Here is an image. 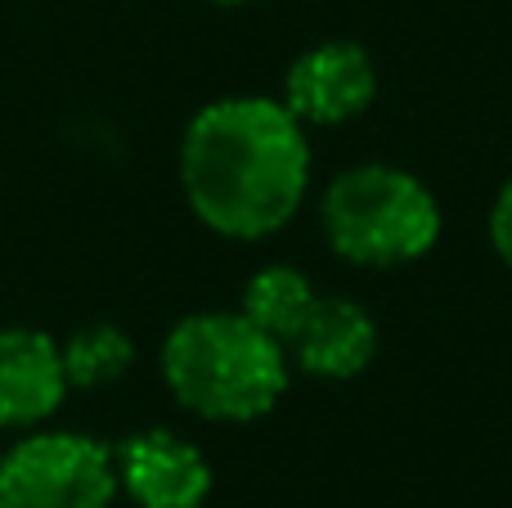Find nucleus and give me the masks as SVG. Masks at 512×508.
<instances>
[{
    "mask_svg": "<svg viewBox=\"0 0 512 508\" xmlns=\"http://www.w3.org/2000/svg\"><path fill=\"white\" fill-rule=\"evenodd\" d=\"M378 90L373 59L351 41H324L288 72V113L297 122H346L364 113Z\"/></svg>",
    "mask_w": 512,
    "mask_h": 508,
    "instance_id": "6",
    "label": "nucleus"
},
{
    "mask_svg": "<svg viewBox=\"0 0 512 508\" xmlns=\"http://www.w3.org/2000/svg\"><path fill=\"white\" fill-rule=\"evenodd\" d=\"M162 374L185 410L216 423L261 419L288 387L283 342L248 315H189L162 342Z\"/></svg>",
    "mask_w": 512,
    "mask_h": 508,
    "instance_id": "2",
    "label": "nucleus"
},
{
    "mask_svg": "<svg viewBox=\"0 0 512 508\" xmlns=\"http://www.w3.org/2000/svg\"><path fill=\"white\" fill-rule=\"evenodd\" d=\"M221 5H243V0H221Z\"/></svg>",
    "mask_w": 512,
    "mask_h": 508,
    "instance_id": "12",
    "label": "nucleus"
},
{
    "mask_svg": "<svg viewBox=\"0 0 512 508\" xmlns=\"http://www.w3.org/2000/svg\"><path fill=\"white\" fill-rule=\"evenodd\" d=\"M310 302H315V288H310V279L292 266L256 270L248 279V288H243V315H248L256 329L270 333V338H279L283 347H288L292 333L301 329Z\"/></svg>",
    "mask_w": 512,
    "mask_h": 508,
    "instance_id": "9",
    "label": "nucleus"
},
{
    "mask_svg": "<svg viewBox=\"0 0 512 508\" xmlns=\"http://www.w3.org/2000/svg\"><path fill=\"white\" fill-rule=\"evenodd\" d=\"M324 234L346 261H414L441 234V207L423 180L396 167H351L324 194Z\"/></svg>",
    "mask_w": 512,
    "mask_h": 508,
    "instance_id": "3",
    "label": "nucleus"
},
{
    "mask_svg": "<svg viewBox=\"0 0 512 508\" xmlns=\"http://www.w3.org/2000/svg\"><path fill=\"white\" fill-rule=\"evenodd\" d=\"M117 486L140 508H203L212 491V468L203 450L176 432H135L117 450Z\"/></svg>",
    "mask_w": 512,
    "mask_h": 508,
    "instance_id": "5",
    "label": "nucleus"
},
{
    "mask_svg": "<svg viewBox=\"0 0 512 508\" xmlns=\"http://www.w3.org/2000/svg\"><path fill=\"white\" fill-rule=\"evenodd\" d=\"M490 239H495L499 257L512 266V180L504 185V194H499L495 212H490Z\"/></svg>",
    "mask_w": 512,
    "mask_h": 508,
    "instance_id": "11",
    "label": "nucleus"
},
{
    "mask_svg": "<svg viewBox=\"0 0 512 508\" xmlns=\"http://www.w3.org/2000/svg\"><path fill=\"white\" fill-rule=\"evenodd\" d=\"M283 351H292L306 374L355 378L373 360V351H378V329H373L369 311H364L360 302L315 297L306 320H301V329L292 333V342Z\"/></svg>",
    "mask_w": 512,
    "mask_h": 508,
    "instance_id": "8",
    "label": "nucleus"
},
{
    "mask_svg": "<svg viewBox=\"0 0 512 508\" xmlns=\"http://www.w3.org/2000/svg\"><path fill=\"white\" fill-rule=\"evenodd\" d=\"M180 180L198 221L230 239L274 234L301 207L310 180V144L288 104L221 99L189 122L180 144Z\"/></svg>",
    "mask_w": 512,
    "mask_h": 508,
    "instance_id": "1",
    "label": "nucleus"
},
{
    "mask_svg": "<svg viewBox=\"0 0 512 508\" xmlns=\"http://www.w3.org/2000/svg\"><path fill=\"white\" fill-rule=\"evenodd\" d=\"M117 459L81 432H32L0 455V508H113Z\"/></svg>",
    "mask_w": 512,
    "mask_h": 508,
    "instance_id": "4",
    "label": "nucleus"
},
{
    "mask_svg": "<svg viewBox=\"0 0 512 508\" xmlns=\"http://www.w3.org/2000/svg\"><path fill=\"white\" fill-rule=\"evenodd\" d=\"M63 374L68 387H108L131 369L135 360V342L126 338L117 324H86L63 342Z\"/></svg>",
    "mask_w": 512,
    "mask_h": 508,
    "instance_id": "10",
    "label": "nucleus"
},
{
    "mask_svg": "<svg viewBox=\"0 0 512 508\" xmlns=\"http://www.w3.org/2000/svg\"><path fill=\"white\" fill-rule=\"evenodd\" d=\"M68 392L63 351L50 333L0 329V428H32L50 419Z\"/></svg>",
    "mask_w": 512,
    "mask_h": 508,
    "instance_id": "7",
    "label": "nucleus"
}]
</instances>
